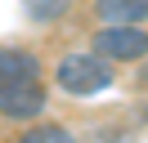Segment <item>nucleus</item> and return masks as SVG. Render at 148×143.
Wrapping results in <instances>:
<instances>
[{
	"label": "nucleus",
	"mask_w": 148,
	"mask_h": 143,
	"mask_svg": "<svg viewBox=\"0 0 148 143\" xmlns=\"http://www.w3.org/2000/svg\"><path fill=\"white\" fill-rule=\"evenodd\" d=\"M94 54H103L108 63H135L148 54V31H139V22H103V31L94 36Z\"/></svg>",
	"instance_id": "2"
},
{
	"label": "nucleus",
	"mask_w": 148,
	"mask_h": 143,
	"mask_svg": "<svg viewBox=\"0 0 148 143\" xmlns=\"http://www.w3.org/2000/svg\"><path fill=\"white\" fill-rule=\"evenodd\" d=\"M58 85L67 94H99L112 85V67L103 54H67L58 63Z\"/></svg>",
	"instance_id": "1"
},
{
	"label": "nucleus",
	"mask_w": 148,
	"mask_h": 143,
	"mask_svg": "<svg viewBox=\"0 0 148 143\" xmlns=\"http://www.w3.org/2000/svg\"><path fill=\"white\" fill-rule=\"evenodd\" d=\"M94 9L103 22H144L148 18V0H99Z\"/></svg>",
	"instance_id": "4"
},
{
	"label": "nucleus",
	"mask_w": 148,
	"mask_h": 143,
	"mask_svg": "<svg viewBox=\"0 0 148 143\" xmlns=\"http://www.w3.org/2000/svg\"><path fill=\"white\" fill-rule=\"evenodd\" d=\"M18 143H76V139L63 130V125H36V130H27Z\"/></svg>",
	"instance_id": "6"
},
{
	"label": "nucleus",
	"mask_w": 148,
	"mask_h": 143,
	"mask_svg": "<svg viewBox=\"0 0 148 143\" xmlns=\"http://www.w3.org/2000/svg\"><path fill=\"white\" fill-rule=\"evenodd\" d=\"M40 63L32 58L27 49H0V80H27V76H40Z\"/></svg>",
	"instance_id": "5"
},
{
	"label": "nucleus",
	"mask_w": 148,
	"mask_h": 143,
	"mask_svg": "<svg viewBox=\"0 0 148 143\" xmlns=\"http://www.w3.org/2000/svg\"><path fill=\"white\" fill-rule=\"evenodd\" d=\"M40 107H45V85H40V76L0 80V112H5V116L27 121V116H40Z\"/></svg>",
	"instance_id": "3"
},
{
	"label": "nucleus",
	"mask_w": 148,
	"mask_h": 143,
	"mask_svg": "<svg viewBox=\"0 0 148 143\" xmlns=\"http://www.w3.org/2000/svg\"><path fill=\"white\" fill-rule=\"evenodd\" d=\"M67 9V0H32V14L36 18H54V14H63Z\"/></svg>",
	"instance_id": "7"
}]
</instances>
